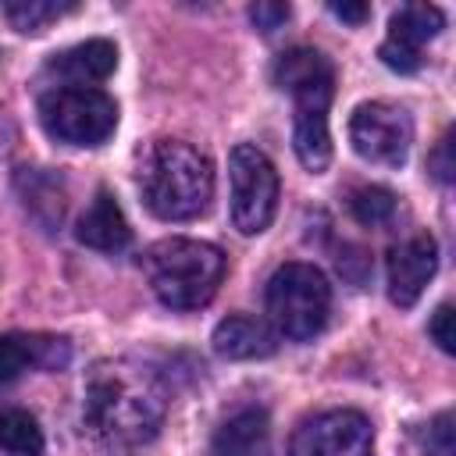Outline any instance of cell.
I'll list each match as a JSON object with an SVG mask.
<instances>
[{
    "label": "cell",
    "mask_w": 456,
    "mask_h": 456,
    "mask_svg": "<svg viewBox=\"0 0 456 456\" xmlns=\"http://www.w3.org/2000/svg\"><path fill=\"white\" fill-rule=\"evenodd\" d=\"M335 18H342V21H349V25H363L367 18H370V7L367 4H331L328 7Z\"/></svg>",
    "instance_id": "25"
},
{
    "label": "cell",
    "mask_w": 456,
    "mask_h": 456,
    "mask_svg": "<svg viewBox=\"0 0 456 456\" xmlns=\"http://www.w3.org/2000/svg\"><path fill=\"white\" fill-rule=\"evenodd\" d=\"M142 203L160 221H192L214 200V164L182 139H153L135 164Z\"/></svg>",
    "instance_id": "3"
},
{
    "label": "cell",
    "mask_w": 456,
    "mask_h": 456,
    "mask_svg": "<svg viewBox=\"0 0 456 456\" xmlns=\"http://www.w3.org/2000/svg\"><path fill=\"white\" fill-rule=\"evenodd\" d=\"M289 18H292V7H289V4H267V0H264V4H253V7H249V21H253L264 36L278 32Z\"/></svg>",
    "instance_id": "22"
},
{
    "label": "cell",
    "mask_w": 456,
    "mask_h": 456,
    "mask_svg": "<svg viewBox=\"0 0 456 456\" xmlns=\"http://www.w3.org/2000/svg\"><path fill=\"white\" fill-rule=\"evenodd\" d=\"M118 68V50L107 39H86L75 43L61 53H53L43 68V78L50 82V89L57 86H86L96 89V82H103L110 71Z\"/></svg>",
    "instance_id": "13"
},
{
    "label": "cell",
    "mask_w": 456,
    "mask_h": 456,
    "mask_svg": "<svg viewBox=\"0 0 456 456\" xmlns=\"http://www.w3.org/2000/svg\"><path fill=\"white\" fill-rule=\"evenodd\" d=\"M374 428L360 410H324L306 417L292 442L289 456H370Z\"/></svg>",
    "instance_id": "9"
},
{
    "label": "cell",
    "mask_w": 456,
    "mask_h": 456,
    "mask_svg": "<svg viewBox=\"0 0 456 456\" xmlns=\"http://www.w3.org/2000/svg\"><path fill=\"white\" fill-rule=\"evenodd\" d=\"M428 335L438 342V349H442V353H456V331H452V303H442V306L431 314Z\"/></svg>",
    "instance_id": "23"
},
{
    "label": "cell",
    "mask_w": 456,
    "mask_h": 456,
    "mask_svg": "<svg viewBox=\"0 0 456 456\" xmlns=\"http://www.w3.org/2000/svg\"><path fill=\"white\" fill-rule=\"evenodd\" d=\"M153 296L171 310H200L224 278V253L200 239H160L142 256Z\"/></svg>",
    "instance_id": "4"
},
{
    "label": "cell",
    "mask_w": 456,
    "mask_h": 456,
    "mask_svg": "<svg viewBox=\"0 0 456 456\" xmlns=\"http://www.w3.org/2000/svg\"><path fill=\"white\" fill-rule=\"evenodd\" d=\"M445 14L435 4H403L392 18H388V36L378 50V57L385 61V68L410 75L424 64V46L442 32Z\"/></svg>",
    "instance_id": "10"
},
{
    "label": "cell",
    "mask_w": 456,
    "mask_h": 456,
    "mask_svg": "<svg viewBox=\"0 0 456 456\" xmlns=\"http://www.w3.org/2000/svg\"><path fill=\"white\" fill-rule=\"evenodd\" d=\"M75 239L89 249H100V253H118L132 242V228H128V221L121 214V203L110 189H96L93 203L78 217Z\"/></svg>",
    "instance_id": "14"
},
{
    "label": "cell",
    "mask_w": 456,
    "mask_h": 456,
    "mask_svg": "<svg viewBox=\"0 0 456 456\" xmlns=\"http://www.w3.org/2000/svg\"><path fill=\"white\" fill-rule=\"evenodd\" d=\"M267 317L278 335L292 342L314 338L331 314V285L314 264H281L267 281Z\"/></svg>",
    "instance_id": "5"
},
{
    "label": "cell",
    "mask_w": 456,
    "mask_h": 456,
    "mask_svg": "<svg viewBox=\"0 0 456 456\" xmlns=\"http://www.w3.org/2000/svg\"><path fill=\"white\" fill-rule=\"evenodd\" d=\"M449 153H452V132H445V135L438 139L435 153L428 157V167H431V175H435V178H438L442 185H449V182H452V171H456V167H452V157H449Z\"/></svg>",
    "instance_id": "24"
},
{
    "label": "cell",
    "mask_w": 456,
    "mask_h": 456,
    "mask_svg": "<svg viewBox=\"0 0 456 456\" xmlns=\"http://www.w3.org/2000/svg\"><path fill=\"white\" fill-rule=\"evenodd\" d=\"M349 210L363 228H381L395 217V192L385 185H360L349 196Z\"/></svg>",
    "instance_id": "20"
},
{
    "label": "cell",
    "mask_w": 456,
    "mask_h": 456,
    "mask_svg": "<svg viewBox=\"0 0 456 456\" xmlns=\"http://www.w3.org/2000/svg\"><path fill=\"white\" fill-rule=\"evenodd\" d=\"M167 413V392L153 367L118 356L100 360L82 388V417L96 438L107 445H142L150 442Z\"/></svg>",
    "instance_id": "1"
},
{
    "label": "cell",
    "mask_w": 456,
    "mask_h": 456,
    "mask_svg": "<svg viewBox=\"0 0 456 456\" xmlns=\"http://www.w3.org/2000/svg\"><path fill=\"white\" fill-rule=\"evenodd\" d=\"M214 353L224 360H264L278 349V331L249 314H228L214 328Z\"/></svg>",
    "instance_id": "15"
},
{
    "label": "cell",
    "mask_w": 456,
    "mask_h": 456,
    "mask_svg": "<svg viewBox=\"0 0 456 456\" xmlns=\"http://www.w3.org/2000/svg\"><path fill=\"white\" fill-rule=\"evenodd\" d=\"M18 192L25 196V210L46 228H57L64 217V185L57 175H46L43 167H21L18 175Z\"/></svg>",
    "instance_id": "17"
},
{
    "label": "cell",
    "mask_w": 456,
    "mask_h": 456,
    "mask_svg": "<svg viewBox=\"0 0 456 456\" xmlns=\"http://www.w3.org/2000/svg\"><path fill=\"white\" fill-rule=\"evenodd\" d=\"M39 125L68 146H100L118 128V103L103 89L57 86L39 96Z\"/></svg>",
    "instance_id": "6"
},
{
    "label": "cell",
    "mask_w": 456,
    "mask_h": 456,
    "mask_svg": "<svg viewBox=\"0 0 456 456\" xmlns=\"http://www.w3.org/2000/svg\"><path fill=\"white\" fill-rule=\"evenodd\" d=\"M271 78L278 89L292 96V146L306 171L321 175L331 164V132L328 107L335 96V68L314 46H292L278 53Z\"/></svg>",
    "instance_id": "2"
},
{
    "label": "cell",
    "mask_w": 456,
    "mask_h": 456,
    "mask_svg": "<svg viewBox=\"0 0 456 456\" xmlns=\"http://www.w3.org/2000/svg\"><path fill=\"white\" fill-rule=\"evenodd\" d=\"M349 142L363 160L381 164V167H399L410 157L413 121L403 107L385 103V100H370V103H360L353 110Z\"/></svg>",
    "instance_id": "8"
},
{
    "label": "cell",
    "mask_w": 456,
    "mask_h": 456,
    "mask_svg": "<svg viewBox=\"0 0 456 456\" xmlns=\"http://www.w3.org/2000/svg\"><path fill=\"white\" fill-rule=\"evenodd\" d=\"M214 456H271V420L260 406L235 410L214 435Z\"/></svg>",
    "instance_id": "16"
},
{
    "label": "cell",
    "mask_w": 456,
    "mask_h": 456,
    "mask_svg": "<svg viewBox=\"0 0 456 456\" xmlns=\"http://www.w3.org/2000/svg\"><path fill=\"white\" fill-rule=\"evenodd\" d=\"M438 271V242L428 232H413L388 249V299L413 306Z\"/></svg>",
    "instance_id": "11"
},
{
    "label": "cell",
    "mask_w": 456,
    "mask_h": 456,
    "mask_svg": "<svg viewBox=\"0 0 456 456\" xmlns=\"http://www.w3.org/2000/svg\"><path fill=\"white\" fill-rule=\"evenodd\" d=\"M424 445H428V456H452V413H438L431 424H428V435H424Z\"/></svg>",
    "instance_id": "21"
},
{
    "label": "cell",
    "mask_w": 456,
    "mask_h": 456,
    "mask_svg": "<svg viewBox=\"0 0 456 456\" xmlns=\"http://www.w3.org/2000/svg\"><path fill=\"white\" fill-rule=\"evenodd\" d=\"M78 4H71V0H7L4 4V18L18 28V32H25V36H39V32H46V25H53L57 18H64V14H71Z\"/></svg>",
    "instance_id": "18"
},
{
    "label": "cell",
    "mask_w": 456,
    "mask_h": 456,
    "mask_svg": "<svg viewBox=\"0 0 456 456\" xmlns=\"http://www.w3.org/2000/svg\"><path fill=\"white\" fill-rule=\"evenodd\" d=\"M43 428L28 410H4L0 413V449L7 456H43Z\"/></svg>",
    "instance_id": "19"
},
{
    "label": "cell",
    "mask_w": 456,
    "mask_h": 456,
    "mask_svg": "<svg viewBox=\"0 0 456 456\" xmlns=\"http://www.w3.org/2000/svg\"><path fill=\"white\" fill-rule=\"evenodd\" d=\"M71 360V342L64 335L43 331H7L0 335V385H11L25 370H61Z\"/></svg>",
    "instance_id": "12"
},
{
    "label": "cell",
    "mask_w": 456,
    "mask_h": 456,
    "mask_svg": "<svg viewBox=\"0 0 456 456\" xmlns=\"http://www.w3.org/2000/svg\"><path fill=\"white\" fill-rule=\"evenodd\" d=\"M228 182H232V224L242 235H260L278 210V171L271 157L253 142H239L228 157Z\"/></svg>",
    "instance_id": "7"
}]
</instances>
